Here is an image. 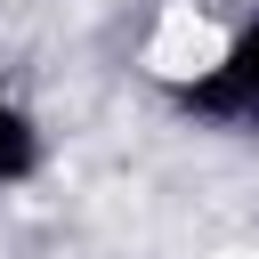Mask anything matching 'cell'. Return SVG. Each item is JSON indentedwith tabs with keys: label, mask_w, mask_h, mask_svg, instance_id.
I'll list each match as a JSON object with an SVG mask.
<instances>
[{
	"label": "cell",
	"mask_w": 259,
	"mask_h": 259,
	"mask_svg": "<svg viewBox=\"0 0 259 259\" xmlns=\"http://www.w3.org/2000/svg\"><path fill=\"white\" fill-rule=\"evenodd\" d=\"M170 113L219 138H259V8L219 40V57L186 81H170Z\"/></svg>",
	"instance_id": "obj_1"
},
{
	"label": "cell",
	"mask_w": 259,
	"mask_h": 259,
	"mask_svg": "<svg viewBox=\"0 0 259 259\" xmlns=\"http://www.w3.org/2000/svg\"><path fill=\"white\" fill-rule=\"evenodd\" d=\"M49 170V121L32 113V97L0 73V194H16V186H32Z\"/></svg>",
	"instance_id": "obj_2"
}]
</instances>
